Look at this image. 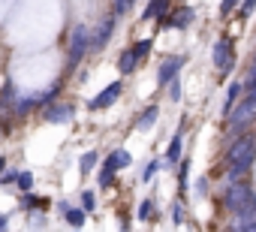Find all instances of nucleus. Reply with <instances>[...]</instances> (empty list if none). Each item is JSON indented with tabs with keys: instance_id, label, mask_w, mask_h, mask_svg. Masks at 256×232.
<instances>
[{
	"instance_id": "2",
	"label": "nucleus",
	"mask_w": 256,
	"mask_h": 232,
	"mask_svg": "<svg viewBox=\"0 0 256 232\" xmlns=\"http://www.w3.org/2000/svg\"><path fill=\"white\" fill-rule=\"evenodd\" d=\"M90 52V28H84V24H76L72 30H70V46H66V66L70 70H76L82 60H84V54Z\"/></svg>"
},
{
	"instance_id": "41",
	"label": "nucleus",
	"mask_w": 256,
	"mask_h": 232,
	"mask_svg": "<svg viewBox=\"0 0 256 232\" xmlns=\"http://www.w3.org/2000/svg\"><path fill=\"white\" fill-rule=\"evenodd\" d=\"M76 232H78V229H76Z\"/></svg>"
},
{
	"instance_id": "30",
	"label": "nucleus",
	"mask_w": 256,
	"mask_h": 232,
	"mask_svg": "<svg viewBox=\"0 0 256 232\" xmlns=\"http://www.w3.org/2000/svg\"><path fill=\"white\" fill-rule=\"evenodd\" d=\"M187 175H190V163H187V160H181V166H178V181H181V190H187Z\"/></svg>"
},
{
	"instance_id": "10",
	"label": "nucleus",
	"mask_w": 256,
	"mask_h": 232,
	"mask_svg": "<svg viewBox=\"0 0 256 232\" xmlns=\"http://www.w3.org/2000/svg\"><path fill=\"white\" fill-rule=\"evenodd\" d=\"M169 16H172V12H169V0H151V4L145 6V12H142V22H154V18H160V24H166Z\"/></svg>"
},
{
	"instance_id": "23",
	"label": "nucleus",
	"mask_w": 256,
	"mask_h": 232,
	"mask_svg": "<svg viewBox=\"0 0 256 232\" xmlns=\"http://www.w3.org/2000/svg\"><path fill=\"white\" fill-rule=\"evenodd\" d=\"M133 4H136V0H112V16H114V18L126 16V12L133 10Z\"/></svg>"
},
{
	"instance_id": "36",
	"label": "nucleus",
	"mask_w": 256,
	"mask_h": 232,
	"mask_svg": "<svg viewBox=\"0 0 256 232\" xmlns=\"http://www.w3.org/2000/svg\"><path fill=\"white\" fill-rule=\"evenodd\" d=\"M70 208H72V205H70V202H66V199H60V202H58V211H60V214H66V211H70Z\"/></svg>"
},
{
	"instance_id": "32",
	"label": "nucleus",
	"mask_w": 256,
	"mask_h": 232,
	"mask_svg": "<svg viewBox=\"0 0 256 232\" xmlns=\"http://www.w3.org/2000/svg\"><path fill=\"white\" fill-rule=\"evenodd\" d=\"M181 217H184V202L178 199V202H175V208H172V220H175V223H181Z\"/></svg>"
},
{
	"instance_id": "17",
	"label": "nucleus",
	"mask_w": 256,
	"mask_h": 232,
	"mask_svg": "<svg viewBox=\"0 0 256 232\" xmlns=\"http://www.w3.org/2000/svg\"><path fill=\"white\" fill-rule=\"evenodd\" d=\"M22 208L24 211H42V208H48V199L46 196H34V193H22Z\"/></svg>"
},
{
	"instance_id": "40",
	"label": "nucleus",
	"mask_w": 256,
	"mask_h": 232,
	"mask_svg": "<svg viewBox=\"0 0 256 232\" xmlns=\"http://www.w3.org/2000/svg\"><path fill=\"white\" fill-rule=\"evenodd\" d=\"M4 112H6V102H4V100H0V114H4Z\"/></svg>"
},
{
	"instance_id": "8",
	"label": "nucleus",
	"mask_w": 256,
	"mask_h": 232,
	"mask_svg": "<svg viewBox=\"0 0 256 232\" xmlns=\"http://www.w3.org/2000/svg\"><path fill=\"white\" fill-rule=\"evenodd\" d=\"M184 64H187V58L184 54H175V58H166L163 64H160V70H157V84H169V82H175L178 78V72L184 70Z\"/></svg>"
},
{
	"instance_id": "20",
	"label": "nucleus",
	"mask_w": 256,
	"mask_h": 232,
	"mask_svg": "<svg viewBox=\"0 0 256 232\" xmlns=\"http://www.w3.org/2000/svg\"><path fill=\"white\" fill-rule=\"evenodd\" d=\"M64 220H66L72 229H82V226H84V220H88V214H84L82 208H70V211L64 214Z\"/></svg>"
},
{
	"instance_id": "6",
	"label": "nucleus",
	"mask_w": 256,
	"mask_h": 232,
	"mask_svg": "<svg viewBox=\"0 0 256 232\" xmlns=\"http://www.w3.org/2000/svg\"><path fill=\"white\" fill-rule=\"evenodd\" d=\"M124 94V82H112L108 88H102L90 102H88V108L90 112H102V108H108V106H114L118 102V96Z\"/></svg>"
},
{
	"instance_id": "3",
	"label": "nucleus",
	"mask_w": 256,
	"mask_h": 232,
	"mask_svg": "<svg viewBox=\"0 0 256 232\" xmlns=\"http://www.w3.org/2000/svg\"><path fill=\"white\" fill-rule=\"evenodd\" d=\"M256 118V96H247L244 94V100H241V106H232V112L226 114V121H229V133L232 136H241L247 127H250V121Z\"/></svg>"
},
{
	"instance_id": "31",
	"label": "nucleus",
	"mask_w": 256,
	"mask_h": 232,
	"mask_svg": "<svg viewBox=\"0 0 256 232\" xmlns=\"http://www.w3.org/2000/svg\"><path fill=\"white\" fill-rule=\"evenodd\" d=\"M253 10H256V0H241V18H247V16H253Z\"/></svg>"
},
{
	"instance_id": "15",
	"label": "nucleus",
	"mask_w": 256,
	"mask_h": 232,
	"mask_svg": "<svg viewBox=\"0 0 256 232\" xmlns=\"http://www.w3.org/2000/svg\"><path fill=\"white\" fill-rule=\"evenodd\" d=\"M136 66H139V58L133 54V48L120 52V58H118V72H120V76H130V72H136Z\"/></svg>"
},
{
	"instance_id": "9",
	"label": "nucleus",
	"mask_w": 256,
	"mask_h": 232,
	"mask_svg": "<svg viewBox=\"0 0 256 232\" xmlns=\"http://www.w3.org/2000/svg\"><path fill=\"white\" fill-rule=\"evenodd\" d=\"M112 34H114V16L102 18V22H100V28H96V30H90V48H94V52L106 48V46H108V40H112Z\"/></svg>"
},
{
	"instance_id": "25",
	"label": "nucleus",
	"mask_w": 256,
	"mask_h": 232,
	"mask_svg": "<svg viewBox=\"0 0 256 232\" xmlns=\"http://www.w3.org/2000/svg\"><path fill=\"white\" fill-rule=\"evenodd\" d=\"M151 46H154V42H151V40H139V42H136V46H130V48H133V54H136V58H139V64H142V60H145V58H148V52H151Z\"/></svg>"
},
{
	"instance_id": "38",
	"label": "nucleus",
	"mask_w": 256,
	"mask_h": 232,
	"mask_svg": "<svg viewBox=\"0 0 256 232\" xmlns=\"http://www.w3.org/2000/svg\"><path fill=\"white\" fill-rule=\"evenodd\" d=\"M235 232H256V223H247V226H241V229H235Z\"/></svg>"
},
{
	"instance_id": "29",
	"label": "nucleus",
	"mask_w": 256,
	"mask_h": 232,
	"mask_svg": "<svg viewBox=\"0 0 256 232\" xmlns=\"http://www.w3.org/2000/svg\"><path fill=\"white\" fill-rule=\"evenodd\" d=\"M166 88H169V100H172V102H178V100H181V78H175V82H169Z\"/></svg>"
},
{
	"instance_id": "22",
	"label": "nucleus",
	"mask_w": 256,
	"mask_h": 232,
	"mask_svg": "<svg viewBox=\"0 0 256 232\" xmlns=\"http://www.w3.org/2000/svg\"><path fill=\"white\" fill-rule=\"evenodd\" d=\"M78 208L84 211V214H94L96 211V196H94V190H82V196H78Z\"/></svg>"
},
{
	"instance_id": "13",
	"label": "nucleus",
	"mask_w": 256,
	"mask_h": 232,
	"mask_svg": "<svg viewBox=\"0 0 256 232\" xmlns=\"http://www.w3.org/2000/svg\"><path fill=\"white\" fill-rule=\"evenodd\" d=\"M193 18H196V12H193L190 6H181V10H175V16H169V18H166V24H163V28H178V30H184V28H190V24H193Z\"/></svg>"
},
{
	"instance_id": "16",
	"label": "nucleus",
	"mask_w": 256,
	"mask_h": 232,
	"mask_svg": "<svg viewBox=\"0 0 256 232\" xmlns=\"http://www.w3.org/2000/svg\"><path fill=\"white\" fill-rule=\"evenodd\" d=\"M157 118H160V108H157V106H148L139 118H136V130H151V127L157 124Z\"/></svg>"
},
{
	"instance_id": "24",
	"label": "nucleus",
	"mask_w": 256,
	"mask_h": 232,
	"mask_svg": "<svg viewBox=\"0 0 256 232\" xmlns=\"http://www.w3.org/2000/svg\"><path fill=\"white\" fill-rule=\"evenodd\" d=\"M136 217L139 220H151L154 217V199H142L139 208H136Z\"/></svg>"
},
{
	"instance_id": "1",
	"label": "nucleus",
	"mask_w": 256,
	"mask_h": 232,
	"mask_svg": "<svg viewBox=\"0 0 256 232\" xmlns=\"http://www.w3.org/2000/svg\"><path fill=\"white\" fill-rule=\"evenodd\" d=\"M226 160H229V181L226 184H235L256 160V139L253 136H235V142L226 151Z\"/></svg>"
},
{
	"instance_id": "37",
	"label": "nucleus",
	"mask_w": 256,
	"mask_h": 232,
	"mask_svg": "<svg viewBox=\"0 0 256 232\" xmlns=\"http://www.w3.org/2000/svg\"><path fill=\"white\" fill-rule=\"evenodd\" d=\"M6 226H10V214H0V232H6Z\"/></svg>"
},
{
	"instance_id": "11",
	"label": "nucleus",
	"mask_w": 256,
	"mask_h": 232,
	"mask_svg": "<svg viewBox=\"0 0 256 232\" xmlns=\"http://www.w3.org/2000/svg\"><path fill=\"white\" fill-rule=\"evenodd\" d=\"M130 163H133V154H130V151H124V148H114V151L102 160V166L112 169V172H120V169H126Z\"/></svg>"
},
{
	"instance_id": "39",
	"label": "nucleus",
	"mask_w": 256,
	"mask_h": 232,
	"mask_svg": "<svg viewBox=\"0 0 256 232\" xmlns=\"http://www.w3.org/2000/svg\"><path fill=\"white\" fill-rule=\"evenodd\" d=\"M4 169H6V157H0V175H4Z\"/></svg>"
},
{
	"instance_id": "19",
	"label": "nucleus",
	"mask_w": 256,
	"mask_h": 232,
	"mask_svg": "<svg viewBox=\"0 0 256 232\" xmlns=\"http://www.w3.org/2000/svg\"><path fill=\"white\" fill-rule=\"evenodd\" d=\"M34 184H36V178H34V172H28V169H22V172H18V178H16V187H18L22 193H30V190H34Z\"/></svg>"
},
{
	"instance_id": "34",
	"label": "nucleus",
	"mask_w": 256,
	"mask_h": 232,
	"mask_svg": "<svg viewBox=\"0 0 256 232\" xmlns=\"http://www.w3.org/2000/svg\"><path fill=\"white\" fill-rule=\"evenodd\" d=\"M36 226H46V220H42V214H36V217H30V229H36Z\"/></svg>"
},
{
	"instance_id": "14",
	"label": "nucleus",
	"mask_w": 256,
	"mask_h": 232,
	"mask_svg": "<svg viewBox=\"0 0 256 232\" xmlns=\"http://www.w3.org/2000/svg\"><path fill=\"white\" fill-rule=\"evenodd\" d=\"M181 148H184V133H175L169 148H166V157H163V166H175L181 163Z\"/></svg>"
},
{
	"instance_id": "7",
	"label": "nucleus",
	"mask_w": 256,
	"mask_h": 232,
	"mask_svg": "<svg viewBox=\"0 0 256 232\" xmlns=\"http://www.w3.org/2000/svg\"><path fill=\"white\" fill-rule=\"evenodd\" d=\"M42 118H46L48 124H72L76 108H72L70 102H48V106L42 108Z\"/></svg>"
},
{
	"instance_id": "4",
	"label": "nucleus",
	"mask_w": 256,
	"mask_h": 232,
	"mask_svg": "<svg viewBox=\"0 0 256 232\" xmlns=\"http://www.w3.org/2000/svg\"><path fill=\"white\" fill-rule=\"evenodd\" d=\"M250 196H253V190H250L244 181H235V184H226V193H223V205H226V208L235 214V211H238V208H241V205L250 199Z\"/></svg>"
},
{
	"instance_id": "27",
	"label": "nucleus",
	"mask_w": 256,
	"mask_h": 232,
	"mask_svg": "<svg viewBox=\"0 0 256 232\" xmlns=\"http://www.w3.org/2000/svg\"><path fill=\"white\" fill-rule=\"evenodd\" d=\"M96 184H100V187H112V184H114V172L102 166V169H100V175H96Z\"/></svg>"
},
{
	"instance_id": "21",
	"label": "nucleus",
	"mask_w": 256,
	"mask_h": 232,
	"mask_svg": "<svg viewBox=\"0 0 256 232\" xmlns=\"http://www.w3.org/2000/svg\"><path fill=\"white\" fill-rule=\"evenodd\" d=\"M238 94H241V82H232V84H229V90H226V102H223V114H229V112H232V106H235V100H238Z\"/></svg>"
},
{
	"instance_id": "12",
	"label": "nucleus",
	"mask_w": 256,
	"mask_h": 232,
	"mask_svg": "<svg viewBox=\"0 0 256 232\" xmlns=\"http://www.w3.org/2000/svg\"><path fill=\"white\" fill-rule=\"evenodd\" d=\"M10 106H12L16 114H28L34 108H42V100H40V94H24V96H16Z\"/></svg>"
},
{
	"instance_id": "35",
	"label": "nucleus",
	"mask_w": 256,
	"mask_h": 232,
	"mask_svg": "<svg viewBox=\"0 0 256 232\" xmlns=\"http://www.w3.org/2000/svg\"><path fill=\"white\" fill-rule=\"evenodd\" d=\"M196 193H199V196H205V193H208V184H205V178L196 184Z\"/></svg>"
},
{
	"instance_id": "5",
	"label": "nucleus",
	"mask_w": 256,
	"mask_h": 232,
	"mask_svg": "<svg viewBox=\"0 0 256 232\" xmlns=\"http://www.w3.org/2000/svg\"><path fill=\"white\" fill-rule=\"evenodd\" d=\"M211 58H214V66H217V72H229L232 70V60H235V54H232V40H226V36H220L217 42H214V52H211Z\"/></svg>"
},
{
	"instance_id": "33",
	"label": "nucleus",
	"mask_w": 256,
	"mask_h": 232,
	"mask_svg": "<svg viewBox=\"0 0 256 232\" xmlns=\"http://www.w3.org/2000/svg\"><path fill=\"white\" fill-rule=\"evenodd\" d=\"M238 4H241V0H223V4H220V12H223V16H229Z\"/></svg>"
},
{
	"instance_id": "28",
	"label": "nucleus",
	"mask_w": 256,
	"mask_h": 232,
	"mask_svg": "<svg viewBox=\"0 0 256 232\" xmlns=\"http://www.w3.org/2000/svg\"><path fill=\"white\" fill-rule=\"evenodd\" d=\"M18 178V169H4V175H0V187H12Z\"/></svg>"
},
{
	"instance_id": "18",
	"label": "nucleus",
	"mask_w": 256,
	"mask_h": 232,
	"mask_svg": "<svg viewBox=\"0 0 256 232\" xmlns=\"http://www.w3.org/2000/svg\"><path fill=\"white\" fill-rule=\"evenodd\" d=\"M96 163H100V154H96V151H84V154L78 157V172H82V178L90 175V172L96 169Z\"/></svg>"
},
{
	"instance_id": "26",
	"label": "nucleus",
	"mask_w": 256,
	"mask_h": 232,
	"mask_svg": "<svg viewBox=\"0 0 256 232\" xmlns=\"http://www.w3.org/2000/svg\"><path fill=\"white\" fill-rule=\"evenodd\" d=\"M160 169H163V160H151V163L145 166V172H142V181L148 184V181H151V178H154V175H157Z\"/></svg>"
}]
</instances>
